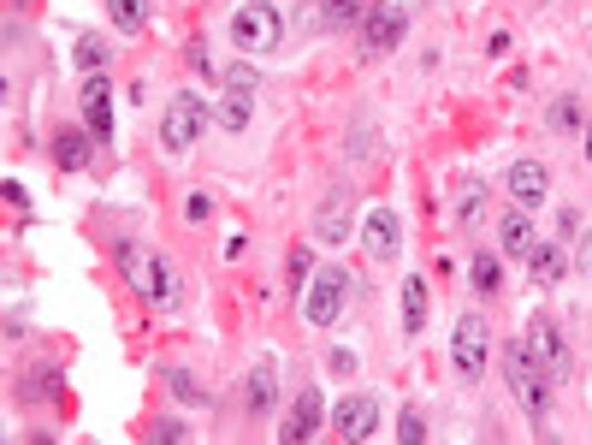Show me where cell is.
Segmentation results:
<instances>
[{"mask_svg":"<svg viewBox=\"0 0 592 445\" xmlns=\"http://www.w3.org/2000/svg\"><path fill=\"white\" fill-rule=\"evenodd\" d=\"M361 244H368L374 262H397V250H404V226H397L391 209H368L361 220Z\"/></svg>","mask_w":592,"mask_h":445,"instance_id":"8","label":"cell"},{"mask_svg":"<svg viewBox=\"0 0 592 445\" xmlns=\"http://www.w3.org/2000/svg\"><path fill=\"white\" fill-rule=\"evenodd\" d=\"M315 226H320V237H326V244H344V237H350V214H344V191H333V196H326V209H320V220H315Z\"/></svg>","mask_w":592,"mask_h":445,"instance_id":"17","label":"cell"},{"mask_svg":"<svg viewBox=\"0 0 592 445\" xmlns=\"http://www.w3.org/2000/svg\"><path fill=\"white\" fill-rule=\"evenodd\" d=\"M172 386H178V398H190V404H202V386H196V374H172Z\"/></svg>","mask_w":592,"mask_h":445,"instance_id":"27","label":"cell"},{"mask_svg":"<svg viewBox=\"0 0 592 445\" xmlns=\"http://www.w3.org/2000/svg\"><path fill=\"white\" fill-rule=\"evenodd\" d=\"M528 356L551 374V381H569V368H574V356H569V345H563V333H557L551 321H533V327H528Z\"/></svg>","mask_w":592,"mask_h":445,"instance_id":"7","label":"cell"},{"mask_svg":"<svg viewBox=\"0 0 592 445\" xmlns=\"http://www.w3.org/2000/svg\"><path fill=\"white\" fill-rule=\"evenodd\" d=\"M427 327V280L409 273L404 280V333H421Z\"/></svg>","mask_w":592,"mask_h":445,"instance_id":"16","label":"cell"},{"mask_svg":"<svg viewBox=\"0 0 592 445\" xmlns=\"http://www.w3.org/2000/svg\"><path fill=\"white\" fill-rule=\"evenodd\" d=\"M450 356H457V374L462 381H480L486 374V356H492V327L480 315H462L457 333H450Z\"/></svg>","mask_w":592,"mask_h":445,"instance_id":"6","label":"cell"},{"mask_svg":"<svg viewBox=\"0 0 592 445\" xmlns=\"http://www.w3.org/2000/svg\"><path fill=\"white\" fill-rule=\"evenodd\" d=\"M368 19V0H326V24H361Z\"/></svg>","mask_w":592,"mask_h":445,"instance_id":"24","label":"cell"},{"mask_svg":"<svg viewBox=\"0 0 592 445\" xmlns=\"http://www.w3.org/2000/svg\"><path fill=\"white\" fill-rule=\"evenodd\" d=\"M468 273H474V291H486V297H492V291L503 285V267H498V255H492V250H480Z\"/></svg>","mask_w":592,"mask_h":445,"instance_id":"22","label":"cell"},{"mask_svg":"<svg viewBox=\"0 0 592 445\" xmlns=\"http://www.w3.org/2000/svg\"><path fill=\"white\" fill-rule=\"evenodd\" d=\"M249 113H255V95H243V90L220 95V108H214V119H220L225 131H243V125H249Z\"/></svg>","mask_w":592,"mask_h":445,"instance_id":"18","label":"cell"},{"mask_svg":"<svg viewBox=\"0 0 592 445\" xmlns=\"http://www.w3.org/2000/svg\"><path fill=\"white\" fill-rule=\"evenodd\" d=\"M581 267L592 273V232H586V244H581Z\"/></svg>","mask_w":592,"mask_h":445,"instance_id":"32","label":"cell"},{"mask_svg":"<svg viewBox=\"0 0 592 445\" xmlns=\"http://www.w3.org/2000/svg\"><path fill=\"white\" fill-rule=\"evenodd\" d=\"M184 214H190V220H207V214H214V202H207V196L196 191V196H190V202H184Z\"/></svg>","mask_w":592,"mask_h":445,"instance_id":"29","label":"cell"},{"mask_svg":"<svg viewBox=\"0 0 592 445\" xmlns=\"http://www.w3.org/2000/svg\"><path fill=\"white\" fill-rule=\"evenodd\" d=\"M119 267H125V280L136 285V297L143 303H172L178 297V273H172V262L161 250H143V244H119Z\"/></svg>","mask_w":592,"mask_h":445,"instance_id":"1","label":"cell"},{"mask_svg":"<svg viewBox=\"0 0 592 445\" xmlns=\"http://www.w3.org/2000/svg\"><path fill=\"white\" fill-rule=\"evenodd\" d=\"M397 439H409V445L427 439V422H421V416H404V422H397Z\"/></svg>","mask_w":592,"mask_h":445,"instance_id":"28","label":"cell"},{"mask_svg":"<svg viewBox=\"0 0 592 445\" xmlns=\"http://www.w3.org/2000/svg\"><path fill=\"white\" fill-rule=\"evenodd\" d=\"M586 161H592V125H586Z\"/></svg>","mask_w":592,"mask_h":445,"instance_id":"33","label":"cell"},{"mask_svg":"<svg viewBox=\"0 0 592 445\" xmlns=\"http://www.w3.org/2000/svg\"><path fill=\"white\" fill-rule=\"evenodd\" d=\"M83 119L95 136H113V83L101 72H90V83H83Z\"/></svg>","mask_w":592,"mask_h":445,"instance_id":"12","label":"cell"},{"mask_svg":"<svg viewBox=\"0 0 592 445\" xmlns=\"http://www.w3.org/2000/svg\"><path fill=\"white\" fill-rule=\"evenodd\" d=\"M361 37H368L374 54H391V48L404 42V12H397V7H368V19H361Z\"/></svg>","mask_w":592,"mask_h":445,"instance_id":"11","label":"cell"},{"mask_svg":"<svg viewBox=\"0 0 592 445\" xmlns=\"http://www.w3.org/2000/svg\"><path fill=\"white\" fill-rule=\"evenodd\" d=\"M207 119H214V108H207L202 95H172L166 119H161V143L172 149V155H184V149L207 131Z\"/></svg>","mask_w":592,"mask_h":445,"instance_id":"5","label":"cell"},{"mask_svg":"<svg viewBox=\"0 0 592 445\" xmlns=\"http://www.w3.org/2000/svg\"><path fill=\"white\" fill-rule=\"evenodd\" d=\"M533 244H539V232H533L528 214H503V220H498V250H503V255H528Z\"/></svg>","mask_w":592,"mask_h":445,"instance_id":"14","label":"cell"},{"mask_svg":"<svg viewBox=\"0 0 592 445\" xmlns=\"http://www.w3.org/2000/svg\"><path fill=\"white\" fill-rule=\"evenodd\" d=\"M108 19L125 30V37H136V30L149 24V0H108Z\"/></svg>","mask_w":592,"mask_h":445,"instance_id":"20","label":"cell"},{"mask_svg":"<svg viewBox=\"0 0 592 445\" xmlns=\"http://www.w3.org/2000/svg\"><path fill=\"white\" fill-rule=\"evenodd\" d=\"M78 65H83V72H101V65H108V42H101V37H83V42H78Z\"/></svg>","mask_w":592,"mask_h":445,"instance_id":"25","label":"cell"},{"mask_svg":"<svg viewBox=\"0 0 592 445\" xmlns=\"http://www.w3.org/2000/svg\"><path fill=\"white\" fill-rule=\"evenodd\" d=\"M320 434V392L315 386H308L303 392V398H296V409H290V422L285 427H278V439H285V445H303V439H315Z\"/></svg>","mask_w":592,"mask_h":445,"instance_id":"13","label":"cell"},{"mask_svg":"<svg viewBox=\"0 0 592 445\" xmlns=\"http://www.w3.org/2000/svg\"><path fill=\"white\" fill-rule=\"evenodd\" d=\"M54 161L65 166V173H78V166L90 161V136H83V131H60L54 136Z\"/></svg>","mask_w":592,"mask_h":445,"instance_id":"19","label":"cell"},{"mask_svg":"<svg viewBox=\"0 0 592 445\" xmlns=\"http://www.w3.org/2000/svg\"><path fill=\"white\" fill-rule=\"evenodd\" d=\"M19 398L24 404H37V398H60V368H37L30 381L19 386Z\"/></svg>","mask_w":592,"mask_h":445,"instance_id":"21","label":"cell"},{"mask_svg":"<svg viewBox=\"0 0 592 445\" xmlns=\"http://www.w3.org/2000/svg\"><path fill=\"white\" fill-rule=\"evenodd\" d=\"M503 191L516 196V209H539V202L551 196V173H545V161H516V166H510V179H503Z\"/></svg>","mask_w":592,"mask_h":445,"instance_id":"9","label":"cell"},{"mask_svg":"<svg viewBox=\"0 0 592 445\" xmlns=\"http://www.w3.org/2000/svg\"><path fill=\"white\" fill-rule=\"evenodd\" d=\"M278 398V381H273V368H255L249 374V409H267Z\"/></svg>","mask_w":592,"mask_h":445,"instance_id":"23","label":"cell"},{"mask_svg":"<svg viewBox=\"0 0 592 445\" xmlns=\"http://www.w3.org/2000/svg\"><path fill=\"white\" fill-rule=\"evenodd\" d=\"M278 7L273 0H243V7L232 12V42L243 48V54H267V48H278Z\"/></svg>","mask_w":592,"mask_h":445,"instance_id":"3","label":"cell"},{"mask_svg":"<svg viewBox=\"0 0 592 445\" xmlns=\"http://www.w3.org/2000/svg\"><path fill=\"white\" fill-rule=\"evenodd\" d=\"M374 422H379V404L368 398V392H356V398H344L338 404V416H333V427H338V439H368L374 434Z\"/></svg>","mask_w":592,"mask_h":445,"instance_id":"10","label":"cell"},{"mask_svg":"<svg viewBox=\"0 0 592 445\" xmlns=\"http://www.w3.org/2000/svg\"><path fill=\"white\" fill-rule=\"evenodd\" d=\"M225 90H243V95H255V90H261L255 65H232V72H225Z\"/></svg>","mask_w":592,"mask_h":445,"instance_id":"26","label":"cell"},{"mask_svg":"<svg viewBox=\"0 0 592 445\" xmlns=\"http://www.w3.org/2000/svg\"><path fill=\"white\" fill-rule=\"evenodd\" d=\"M290 280H308V250H290Z\"/></svg>","mask_w":592,"mask_h":445,"instance_id":"31","label":"cell"},{"mask_svg":"<svg viewBox=\"0 0 592 445\" xmlns=\"http://www.w3.org/2000/svg\"><path fill=\"white\" fill-rule=\"evenodd\" d=\"M528 267H533V285H557L569 273V262H563V250H557V244H533Z\"/></svg>","mask_w":592,"mask_h":445,"instance_id":"15","label":"cell"},{"mask_svg":"<svg viewBox=\"0 0 592 445\" xmlns=\"http://www.w3.org/2000/svg\"><path fill=\"white\" fill-rule=\"evenodd\" d=\"M503 374H510V392L521 398V409L545 427V416H551V374L528 356V345H503Z\"/></svg>","mask_w":592,"mask_h":445,"instance_id":"2","label":"cell"},{"mask_svg":"<svg viewBox=\"0 0 592 445\" xmlns=\"http://www.w3.org/2000/svg\"><path fill=\"white\" fill-rule=\"evenodd\" d=\"M190 65H196V72H214V60H207V42H190Z\"/></svg>","mask_w":592,"mask_h":445,"instance_id":"30","label":"cell"},{"mask_svg":"<svg viewBox=\"0 0 592 445\" xmlns=\"http://www.w3.org/2000/svg\"><path fill=\"white\" fill-rule=\"evenodd\" d=\"M344 297H350V273H344V267H320L315 280L303 285V321H308V327H333L338 310H344Z\"/></svg>","mask_w":592,"mask_h":445,"instance_id":"4","label":"cell"}]
</instances>
